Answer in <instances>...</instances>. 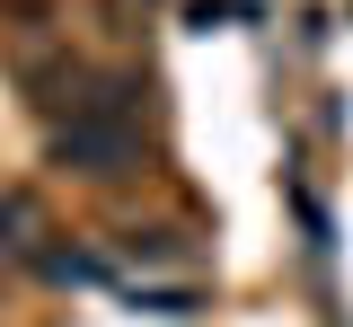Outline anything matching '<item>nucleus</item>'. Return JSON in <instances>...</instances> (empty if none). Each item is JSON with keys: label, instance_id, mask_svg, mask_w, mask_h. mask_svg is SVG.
Instances as JSON below:
<instances>
[{"label": "nucleus", "instance_id": "2", "mask_svg": "<svg viewBox=\"0 0 353 327\" xmlns=\"http://www.w3.org/2000/svg\"><path fill=\"white\" fill-rule=\"evenodd\" d=\"M115 248H124L132 266H194V248H185L176 230H124Z\"/></svg>", "mask_w": 353, "mask_h": 327}, {"label": "nucleus", "instance_id": "3", "mask_svg": "<svg viewBox=\"0 0 353 327\" xmlns=\"http://www.w3.org/2000/svg\"><path fill=\"white\" fill-rule=\"evenodd\" d=\"M44 239V204L36 195H0V248H36Z\"/></svg>", "mask_w": 353, "mask_h": 327}, {"label": "nucleus", "instance_id": "1", "mask_svg": "<svg viewBox=\"0 0 353 327\" xmlns=\"http://www.w3.org/2000/svg\"><path fill=\"white\" fill-rule=\"evenodd\" d=\"M53 159L80 168V177H124L132 168V124L124 115H71V124H53Z\"/></svg>", "mask_w": 353, "mask_h": 327}]
</instances>
